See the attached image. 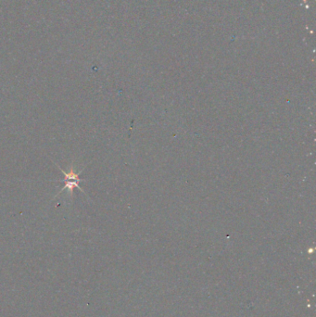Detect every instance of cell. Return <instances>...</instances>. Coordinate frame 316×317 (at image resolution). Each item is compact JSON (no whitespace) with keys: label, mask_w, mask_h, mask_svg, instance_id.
Instances as JSON below:
<instances>
[{"label":"cell","mask_w":316,"mask_h":317,"mask_svg":"<svg viewBox=\"0 0 316 317\" xmlns=\"http://www.w3.org/2000/svg\"><path fill=\"white\" fill-rule=\"evenodd\" d=\"M57 166H58V168H59L60 170L62 171V173H63V175L65 176V178H64L65 186L63 187V188L60 191V193L63 192L64 190H68V192L70 193L71 197H73L74 188H78L82 192L85 193V191L83 190V188H81L79 186L80 182L82 181L79 178V174H77V173L74 171V167L73 165L71 166V168H70V171H69L68 173H66L65 171L62 169L59 165H57ZM60 193H59V194H60Z\"/></svg>","instance_id":"obj_1"}]
</instances>
